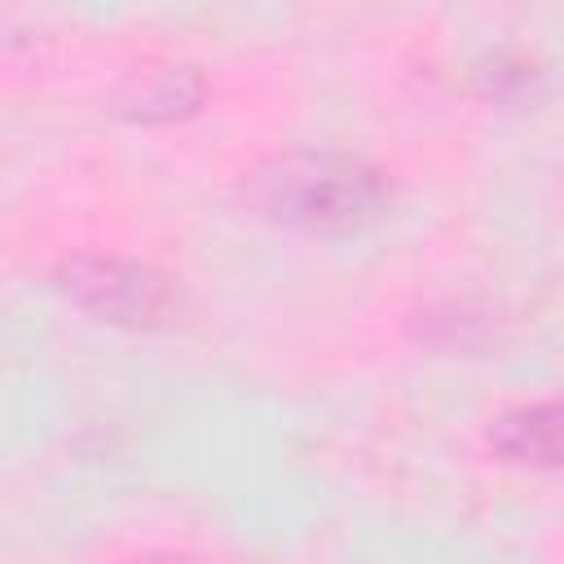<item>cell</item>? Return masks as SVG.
I'll use <instances>...</instances> for the list:
<instances>
[{"mask_svg":"<svg viewBox=\"0 0 564 564\" xmlns=\"http://www.w3.org/2000/svg\"><path fill=\"white\" fill-rule=\"evenodd\" d=\"M242 198L269 225L339 238L375 225L392 203V185L375 163L357 154L282 150L247 172Z\"/></svg>","mask_w":564,"mask_h":564,"instance_id":"1","label":"cell"},{"mask_svg":"<svg viewBox=\"0 0 564 564\" xmlns=\"http://www.w3.org/2000/svg\"><path fill=\"white\" fill-rule=\"evenodd\" d=\"M53 282L75 308L93 313L97 322L132 326V330L163 326L181 304L176 282L163 269L132 256H110V251L62 256L53 269Z\"/></svg>","mask_w":564,"mask_h":564,"instance_id":"2","label":"cell"},{"mask_svg":"<svg viewBox=\"0 0 564 564\" xmlns=\"http://www.w3.org/2000/svg\"><path fill=\"white\" fill-rule=\"evenodd\" d=\"M115 101L123 115H132L141 123L181 119L203 101V75L194 66H145L123 79Z\"/></svg>","mask_w":564,"mask_h":564,"instance_id":"3","label":"cell"},{"mask_svg":"<svg viewBox=\"0 0 564 564\" xmlns=\"http://www.w3.org/2000/svg\"><path fill=\"white\" fill-rule=\"evenodd\" d=\"M489 445L502 463L516 467H555L560 463V405L529 401L489 423Z\"/></svg>","mask_w":564,"mask_h":564,"instance_id":"4","label":"cell"},{"mask_svg":"<svg viewBox=\"0 0 564 564\" xmlns=\"http://www.w3.org/2000/svg\"><path fill=\"white\" fill-rule=\"evenodd\" d=\"M119 564H207V560L185 555V551H141V555H128Z\"/></svg>","mask_w":564,"mask_h":564,"instance_id":"5","label":"cell"}]
</instances>
